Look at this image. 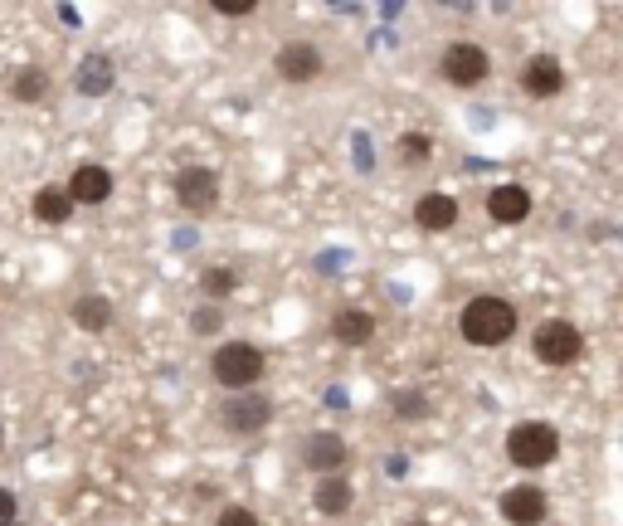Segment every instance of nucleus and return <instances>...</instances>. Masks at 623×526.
I'll return each instance as SVG.
<instances>
[{
  "label": "nucleus",
  "mask_w": 623,
  "mask_h": 526,
  "mask_svg": "<svg viewBox=\"0 0 623 526\" xmlns=\"http://www.w3.org/2000/svg\"><path fill=\"white\" fill-rule=\"evenodd\" d=\"M458 332L468 346H502V341H512L516 332V307L507 298H492V293H482L473 298L463 312H458Z\"/></svg>",
  "instance_id": "obj_1"
},
{
  "label": "nucleus",
  "mask_w": 623,
  "mask_h": 526,
  "mask_svg": "<svg viewBox=\"0 0 623 526\" xmlns=\"http://www.w3.org/2000/svg\"><path fill=\"white\" fill-rule=\"evenodd\" d=\"M263 351H258L254 341H229V346H220L215 351V361H210V371H215V380L220 385H229V395L234 390H249V385H258L263 380Z\"/></svg>",
  "instance_id": "obj_2"
},
{
  "label": "nucleus",
  "mask_w": 623,
  "mask_h": 526,
  "mask_svg": "<svg viewBox=\"0 0 623 526\" xmlns=\"http://www.w3.org/2000/svg\"><path fill=\"white\" fill-rule=\"evenodd\" d=\"M555 453H560V434H555V424H546V419L516 424L512 439H507V458H512L516 468H546V463H555Z\"/></svg>",
  "instance_id": "obj_3"
},
{
  "label": "nucleus",
  "mask_w": 623,
  "mask_h": 526,
  "mask_svg": "<svg viewBox=\"0 0 623 526\" xmlns=\"http://www.w3.org/2000/svg\"><path fill=\"white\" fill-rule=\"evenodd\" d=\"M531 351H536V361L541 366H570V361H580V351H585V337H580V327L575 322H541L536 327V337H531Z\"/></svg>",
  "instance_id": "obj_4"
},
{
  "label": "nucleus",
  "mask_w": 623,
  "mask_h": 526,
  "mask_svg": "<svg viewBox=\"0 0 623 526\" xmlns=\"http://www.w3.org/2000/svg\"><path fill=\"white\" fill-rule=\"evenodd\" d=\"M220 419L229 434H258V429L273 419V400H268L263 390H234V395L224 400Z\"/></svg>",
  "instance_id": "obj_5"
},
{
  "label": "nucleus",
  "mask_w": 623,
  "mask_h": 526,
  "mask_svg": "<svg viewBox=\"0 0 623 526\" xmlns=\"http://www.w3.org/2000/svg\"><path fill=\"white\" fill-rule=\"evenodd\" d=\"M176 200H181L190 215H210L220 205V176L210 166H185L176 176Z\"/></svg>",
  "instance_id": "obj_6"
},
{
  "label": "nucleus",
  "mask_w": 623,
  "mask_h": 526,
  "mask_svg": "<svg viewBox=\"0 0 623 526\" xmlns=\"http://www.w3.org/2000/svg\"><path fill=\"white\" fill-rule=\"evenodd\" d=\"M439 69H443V78H448L453 88H477L482 78L492 74V59H487L477 44H448Z\"/></svg>",
  "instance_id": "obj_7"
},
{
  "label": "nucleus",
  "mask_w": 623,
  "mask_h": 526,
  "mask_svg": "<svg viewBox=\"0 0 623 526\" xmlns=\"http://www.w3.org/2000/svg\"><path fill=\"white\" fill-rule=\"evenodd\" d=\"M546 512H550L546 492L531 488V483L502 492V517H507L512 526H541V522H546Z\"/></svg>",
  "instance_id": "obj_8"
},
{
  "label": "nucleus",
  "mask_w": 623,
  "mask_h": 526,
  "mask_svg": "<svg viewBox=\"0 0 623 526\" xmlns=\"http://www.w3.org/2000/svg\"><path fill=\"white\" fill-rule=\"evenodd\" d=\"M302 463L312 468V473H341L346 463H351V449H346V439L341 434H312L307 444H302Z\"/></svg>",
  "instance_id": "obj_9"
},
{
  "label": "nucleus",
  "mask_w": 623,
  "mask_h": 526,
  "mask_svg": "<svg viewBox=\"0 0 623 526\" xmlns=\"http://www.w3.org/2000/svg\"><path fill=\"white\" fill-rule=\"evenodd\" d=\"M521 88H526L531 98H555V93L565 88V69H560V59H555V54H536V59H526V69H521Z\"/></svg>",
  "instance_id": "obj_10"
},
{
  "label": "nucleus",
  "mask_w": 623,
  "mask_h": 526,
  "mask_svg": "<svg viewBox=\"0 0 623 526\" xmlns=\"http://www.w3.org/2000/svg\"><path fill=\"white\" fill-rule=\"evenodd\" d=\"M278 74L288 78V83H312V78L322 74V54L307 39H293V44L278 49Z\"/></svg>",
  "instance_id": "obj_11"
},
{
  "label": "nucleus",
  "mask_w": 623,
  "mask_h": 526,
  "mask_svg": "<svg viewBox=\"0 0 623 526\" xmlns=\"http://www.w3.org/2000/svg\"><path fill=\"white\" fill-rule=\"evenodd\" d=\"M112 83H117V64H112L108 54H88V59H78L74 88L83 93V98H108Z\"/></svg>",
  "instance_id": "obj_12"
},
{
  "label": "nucleus",
  "mask_w": 623,
  "mask_h": 526,
  "mask_svg": "<svg viewBox=\"0 0 623 526\" xmlns=\"http://www.w3.org/2000/svg\"><path fill=\"white\" fill-rule=\"evenodd\" d=\"M487 215L497 225H521L531 215V190L526 186H492L487 190Z\"/></svg>",
  "instance_id": "obj_13"
},
{
  "label": "nucleus",
  "mask_w": 623,
  "mask_h": 526,
  "mask_svg": "<svg viewBox=\"0 0 623 526\" xmlns=\"http://www.w3.org/2000/svg\"><path fill=\"white\" fill-rule=\"evenodd\" d=\"M64 190H69V200H74V205H103V200L112 195L108 166H78Z\"/></svg>",
  "instance_id": "obj_14"
},
{
  "label": "nucleus",
  "mask_w": 623,
  "mask_h": 526,
  "mask_svg": "<svg viewBox=\"0 0 623 526\" xmlns=\"http://www.w3.org/2000/svg\"><path fill=\"white\" fill-rule=\"evenodd\" d=\"M414 220H419V229H429V234H443V229L458 225V200H453V195H439V190H429V195L414 205Z\"/></svg>",
  "instance_id": "obj_15"
},
{
  "label": "nucleus",
  "mask_w": 623,
  "mask_h": 526,
  "mask_svg": "<svg viewBox=\"0 0 623 526\" xmlns=\"http://www.w3.org/2000/svg\"><path fill=\"white\" fill-rule=\"evenodd\" d=\"M331 337L341 341V346H366L375 337V317L361 312V307H346V312H336V322H331Z\"/></svg>",
  "instance_id": "obj_16"
},
{
  "label": "nucleus",
  "mask_w": 623,
  "mask_h": 526,
  "mask_svg": "<svg viewBox=\"0 0 623 526\" xmlns=\"http://www.w3.org/2000/svg\"><path fill=\"white\" fill-rule=\"evenodd\" d=\"M74 327L78 332H108L112 327V302L103 293H88L74 302Z\"/></svg>",
  "instance_id": "obj_17"
},
{
  "label": "nucleus",
  "mask_w": 623,
  "mask_h": 526,
  "mask_svg": "<svg viewBox=\"0 0 623 526\" xmlns=\"http://www.w3.org/2000/svg\"><path fill=\"white\" fill-rule=\"evenodd\" d=\"M74 215V200H69V190L64 186H44L35 195V220H44V225H64Z\"/></svg>",
  "instance_id": "obj_18"
},
{
  "label": "nucleus",
  "mask_w": 623,
  "mask_h": 526,
  "mask_svg": "<svg viewBox=\"0 0 623 526\" xmlns=\"http://www.w3.org/2000/svg\"><path fill=\"white\" fill-rule=\"evenodd\" d=\"M312 502H317L322 517H341V512H351V483L341 473H331V478H322V488H317Z\"/></svg>",
  "instance_id": "obj_19"
},
{
  "label": "nucleus",
  "mask_w": 623,
  "mask_h": 526,
  "mask_svg": "<svg viewBox=\"0 0 623 526\" xmlns=\"http://www.w3.org/2000/svg\"><path fill=\"white\" fill-rule=\"evenodd\" d=\"M200 288H205V298H229V293H234V288H239V273H234V268H224V263H215V268H205V273H200Z\"/></svg>",
  "instance_id": "obj_20"
},
{
  "label": "nucleus",
  "mask_w": 623,
  "mask_h": 526,
  "mask_svg": "<svg viewBox=\"0 0 623 526\" xmlns=\"http://www.w3.org/2000/svg\"><path fill=\"white\" fill-rule=\"evenodd\" d=\"M10 93H15L20 103H39V98L49 93V74H44V69H20L15 83H10Z\"/></svg>",
  "instance_id": "obj_21"
},
{
  "label": "nucleus",
  "mask_w": 623,
  "mask_h": 526,
  "mask_svg": "<svg viewBox=\"0 0 623 526\" xmlns=\"http://www.w3.org/2000/svg\"><path fill=\"white\" fill-rule=\"evenodd\" d=\"M395 151H400L404 166H424V161L434 156V142H429L424 132H404L400 142H395Z\"/></svg>",
  "instance_id": "obj_22"
},
{
  "label": "nucleus",
  "mask_w": 623,
  "mask_h": 526,
  "mask_svg": "<svg viewBox=\"0 0 623 526\" xmlns=\"http://www.w3.org/2000/svg\"><path fill=\"white\" fill-rule=\"evenodd\" d=\"M190 327H195L200 337H215V332L224 327V312H220V307H200V312L190 317Z\"/></svg>",
  "instance_id": "obj_23"
},
{
  "label": "nucleus",
  "mask_w": 623,
  "mask_h": 526,
  "mask_svg": "<svg viewBox=\"0 0 623 526\" xmlns=\"http://www.w3.org/2000/svg\"><path fill=\"white\" fill-rule=\"evenodd\" d=\"M254 10H258L254 0H215V15H224V20H244Z\"/></svg>",
  "instance_id": "obj_24"
},
{
  "label": "nucleus",
  "mask_w": 623,
  "mask_h": 526,
  "mask_svg": "<svg viewBox=\"0 0 623 526\" xmlns=\"http://www.w3.org/2000/svg\"><path fill=\"white\" fill-rule=\"evenodd\" d=\"M215 526H258V517L249 512V507H224Z\"/></svg>",
  "instance_id": "obj_25"
},
{
  "label": "nucleus",
  "mask_w": 623,
  "mask_h": 526,
  "mask_svg": "<svg viewBox=\"0 0 623 526\" xmlns=\"http://www.w3.org/2000/svg\"><path fill=\"white\" fill-rule=\"evenodd\" d=\"M395 410H400V414H424L429 405H424V395H414V390H400V395H395Z\"/></svg>",
  "instance_id": "obj_26"
},
{
  "label": "nucleus",
  "mask_w": 623,
  "mask_h": 526,
  "mask_svg": "<svg viewBox=\"0 0 623 526\" xmlns=\"http://www.w3.org/2000/svg\"><path fill=\"white\" fill-rule=\"evenodd\" d=\"M15 507H20V502H15V492L0 488V526H15Z\"/></svg>",
  "instance_id": "obj_27"
},
{
  "label": "nucleus",
  "mask_w": 623,
  "mask_h": 526,
  "mask_svg": "<svg viewBox=\"0 0 623 526\" xmlns=\"http://www.w3.org/2000/svg\"><path fill=\"white\" fill-rule=\"evenodd\" d=\"M0 444H5V429H0Z\"/></svg>",
  "instance_id": "obj_28"
},
{
  "label": "nucleus",
  "mask_w": 623,
  "mask_h": 526,
  "mask_svg": "<svg viewBox=\"0 0 623 526\" xmlns=\"http://www.w3.org/2000/svg\"><path fill=\"white\" fill-rule=\"evenodd\" d=\"M414 526H429V522H414Z\"/></svg>",
  "instance_id": "obj_29"
}]
</instances>
